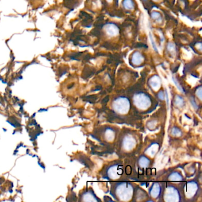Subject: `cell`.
<instances>
[{
  "mask_svg": "<svg viewBox=\"0 0 202 202\" xmlns=\"http://www.w3.org/2000/svg\"><path fill=\"white\" fill-rule=\"evenodd\" d=\"M149 39H150V41L152 43V47L153 48V49L156 51V52H158V49H157L156 48V44H155V42L153 40V36H152V34L150 33L149 34Z\"/></svg>",
  "mask_w": 202,
  "mask_h": 202,
  "instance_id": "cell-8",
  "label": "cell"
},
{
  "mask_svg": "<svg viewBox=\"0 0 202 202\" xmlns=\"http://www.w3.org/2000/svg\"><path fill=\"white\" fill-rule=\"evenodd\" d=\"M144 60L143 55L138 52H135L132 56V62L135 65H139L142 63Z\"/></svg>",
  "mask_w": 202,
  "mask_h": 202,
  "instance_id": "cell-2",
  "label": "cell"
},
{
  "mask_svg": "<svg viewBox=\"0 0 202 202\" xmlns=\"http://www.w3.org/2000/svg\"><path fill=\"white\" fill-rule=\"evenodd\" d=\"M167 49L168 51L171 53V54H175V51H176V48L175 46L174 45V44L171 43H169L168 44V46H167Z\"/></svg>",
  "mask_w": 202,
  "mask_h": 202,
  "instance_id": "cell-5",
  "label": "cell"
},
{
  "mask_svg": "<svg viewBox=\"0 0 202 202\" xmlns=\"http://www.w3.org/2000/svg\"><path fill=\"white\" fill-rule=\"evenodd\" d=\"M105 30L106 33L108 36L111 37L117 36L119 32L118 27L116 25L112 23H109L107 25L105 26Z\"/></svg>",
  "mask_w": 202,
  "mask_h": 202,
  "instance_id": "cell-1",
  "label": "cell"
},
{
  "mask_svg": "<svg viewBox=\"0 0 202 202\" xmlns=\"http://www.w3.org/2000/svg\"><path fill=\"white\" fill-rule=\"evenodd\" d=\"M155 186V190L154 189V188L153 187H152V189H151V193L152 194V195L153 196V197H156L157 195H158V194H159V190H158V191H157V190H158V189H159V187H156V185H155L154 186Z\"/></svg>",
  "mask_w": 202,
  "mask_h": 202,
  "instance_id": "cell-7",
  "label": "cell"
},
{
  "mask_svg": "<svg viewBox=\"0 0 202 202\" xmlns=\"http://www.w3.org/2000/svg\"><path fill=\"white\" fill-rule=\"evenodd\" d=\"M123 6L125 9L129 10H133L134 7L133 0H124L123 2Z\"/></svg>",
  "mask_w": 202,
  "mask_h": 202,
  "instance_id": "cell-3",
  "label": "cell"
},
{
  "mask_svg": "<svg viewBox=\"0 0 202 202\" xmlns=\"http://www.w3.org/2000/svg\"><path fill=\"white\" fill-rule=\"evenodd\" d=\"M170 178H170L171 179H172V180H174V181H179V180H182V179L181 176L177 173H174V174H172L170 176Z\"/></svg>",
  "mask_w": 202,
  "mask_h": 202,
  "instance_id": "cell-6",
  "label": "cell"
},
{
  "mask_svg": "<svg viewBox=\"0 0 202 202\" xmlns=\"http://www.w3.org/2000/svg\"><path fill=\"white\" fill-rule=\"evenodd\" d=\"M151 17L156 21H161L162 20V17L160 13L157 12V11H153L151 13Z\"/></svg>",
  "mask_w": 202,
  "mask_h": 202,
  "instance_id": "cell-4",
  "label": "cell"
}]
</instances>
